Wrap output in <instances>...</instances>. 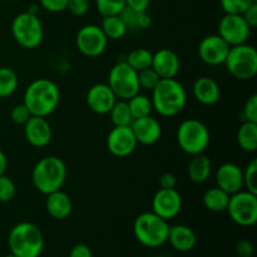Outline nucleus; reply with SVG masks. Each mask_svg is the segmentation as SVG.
<instances>
[{"mask_svg":"<svg viewBox=\"0 0 257 257\" xmlns=\"http://www.w3.org/2000/svg\"><path fill=\"white\" fill-rule=\"evenodd\" d=\"M60 102V90L53 80L47 78L35 79L28 85L24 93V103L32 115L45 117L52 114Z\"/></svg>","mask_w":257,"mask_h":257,"instance_id":"obj_1","label":"nucleus"},{"mask_svg":"<svg viewBox=\"0 0 257 257\" xmlns=\"http://www.w3.org/2000/svg\"><path fill=\"white\" fill-rule=\"evenodd\" d=\"M153 109L162 117H175L185 109L187 93L176 78L161 79L152 90Z\"/></svg>","mask_w":257,"mask_h":257,"instance_id":"obj_2","label":"nucleus"},{"mask_svg":"<svg viewBox=\"0 0 257 257\" xmlns=\"http://www.w3.org/2000/svg\"><path fill=\"white\" fill-rule=\"evenodd\" d=\"M65 180H67V166L64 161L57 156L43 157L35 163L32 171L33 185L45 196L54 191L62 190Z\"/></svg>","mask_w":257,"mask_h":257,"instance_id":"obj_3","label":"nucleus"},{"mask_svg":"<svg viewBox=\"0 0 257 257\" xmlns=\"http://www.w3.org/2000/svg\"><path fill=\"white\" fill-rule=\"evenodd\" d=\"M8 246L10 253L17 257H39L44 248V237L37 225L19 222L10 230Z\"/></svg>","mask_w":257,"mask_h":257,"instance_id":"obj_4","label":"nucleus"},{"mask_svg":"<svg viewBox=\"0 0 257 257\" xmlns=\"http://www.w3.org/2000/svg\"><path fill=\"white\" fill-rule=\"evenodd\" d=\"M168 221L155 212H143L137 216L133 223V233L138 242L148 248H158L167 242Z\"/></svg>","mask_w":257,"mask_h":257,"instance_id":"obj_5","label":"nucleus"},{"mask_svg":"<svg viewBox=\"0 0 257 257\" xmlns=\"http://www.w3.org/2000/svg\"><path fill=\"white\" fill-rule=\"evenodd\" d=\"M177 143L181 150L190 156L203 153L210 145V131L205 123L195 118L183 120L177 128Z\"/></svg>","mask_w":257,"mask_h":257,"instance_id":"obj_6","label":"nucleus"},{"mask_svg":"<svg viewBox=\"0 0 257 257\" xmlns=\"http://www.w3.org/2000/svg\"><path fill=\"white\" fill-rule=\"evenodd\" d=\"M12 35L15 42L25 49H35L44 39V28L38 15L24 12L12 22Z\"/></svg>","mask_w":257,"mask_h":257,"instance_id":"obj_7","label":"nucleus"},{"mask_svg":"<svg viewBox=\"0 0 257 257\" xmlns=\"http://www.w3.org/2000/svg\"><path fill=\"white\" fill-rule=\"evenodd\" d=\"M226 69L238 80H250L257 74V52L247 43L230 48L225 63Z\"/></svg>","mask_w":257,"mask_h":257,"instance_id":"obj_8","label":"nucleus"},{"mask_svg":"<svg viewBox=\"0 0 257 257\" xmlns=\"http://www.w3.org/2000/svg\"><path fill=\"white\" fill-rule=\"evenodd\" d=\"M108 85L113 90L117 99L128 100L141 90L138 83V73L125 62L113 65L108 74Z\"/></svg>","mask_w":257,"mask_h":257,"instance_id":"obj_9","label":"nucleus"},{"mask_svg":"<svg viewBox=\"0 0 257 257\" xmlns=\"http://www.w3.org/2000/svg\"><path fill=\"white\" fill-rule=\"evenodd\" d=\"M226 211L236 225L251 227L257 222V195L242 190L230 195Z\"/></svg>","mask_w":257,"mask_h":257,"instance_id":"obj_10","label":"nucleus"},{"mask_svg":"<svg viewBox=\"0 0 257 257\" xmlns=\"http://www.w3.org/2000/svg\"><path fill=\"white\" fill-rule=\"evenodd\" d=\"M75 44L83 55L88 58H97L107 49L108 38L99 25L87 24L78 30Z\"/></svg>","mask_w":257,"mask_h":257,"instance_id":"obj_11","label":"nucleus"},{"mask_svg":"<svg viewBox=\"0 0 257 257\" xmlns=\"http://www.w3.org/2000/svg\"><path fill=\"white\" fill-rule=\"evenodd\" d=\"M251 34V28L242 18L237 14H225L218 23V35L230 47L245 44Z\"/></svg>","mask_w":257,"mask_h":257,"instance_id":"obj_12","label":"nucleus"},{"mask_svg":"<svg viewBox=\"0 0 257 257\" xmlns=\"http://www.w3.org/2000/svg\"><path fill=\"white\" fill-rule=\"evenodd\" d=\"M182 205V197L176 188H160L152 198V212L168 221L178 216Z\"/></svg>","mask_w":257,"mask_h":257,"instance_id":"obj_13","label":"nucleus"},{"mask_svg":"<svg viewBox=\"0 0 257 257\" xmlns=\"http://www.w3.org/2000/svg\"><path fill=\"white\" fill-rule=\"evenodd\" d=\"M136 140L131 125L123 127H113V130L107 136V148L117 158H124L132 155L137 148Z\"/></svg>","mask_w":257,"mask_h":257,"instance_id":"obj_14","label":"nucleus"},{"mask_svg":"<svg viewBox=\"0 0 257 257\" xmlns=\"http://www.w3.org/2000/svg\"><path fill=\"white\" fill-rule=\"evenodd\" d=\"M230 45L218 34H211L203 38L198 45L201 60L208 65H221L225 63L230 52Z\"/></svg>","mask_w":257,"mask_h":257,"instance_id":"obj_15","label":"nucleus"},{"mask_svg":"<svg viewBox=\"0 0 257 257\" xmlns=\"http://www.w3.org/2000/svg\"><path fill=\"white\" fill-rule=\"evenodd\" d=\"M85 102L92 112L103 115L109 113L117 102V97L107 83H97L88 89Z\"/></svg>","mask_w":257,"mask_h":257,"instance_id":"obj_16","label":"nucleus"},{"mask_svg":"<svg viewBox=\"0 0 257 257\" xmlns=\"http://www.w3.org/2000/svg\"><path fill=\"white\" fill-rule=\"evenodd\" d=\"M24 135L28 143L35 148H43L52 141L53 132L45 117L32 115L24 124Z\"/></svg>","mask_w":257,"mask_h":257,"instance_id":"obj_17","label":"nucleus"},{"mask_svg":"<svg viewBox=\"0 0 257 257\" xmlns=\"http://www.w3.org/2000/svg\"><path fill=\"white\" fill-rule=\"evenodd\" d=\"M217 187L228 195L238 192L243 187V172L236 163L226 162L217 168L216 172Z\"/></svg>","mask_w":257,"mask_h":257,"instance_id":"obj_18","label":"nucleus"},{"mask_svg":"<svg viewBox=\"0 0 257 257\" xmlns=\"http://www.w3.org/2000/svg\"><path fill=\"white\" fill-rule=\"evenodd\" d=\"M151 68L157 73L161 79L176 78L181 69L180 58L173 50L162 48L153 53Z\"/></svg>","mask_w":257,"mask_h":257,"instance_id":"obj_19","label":"nucleus"},{"mask_svg":"<svg viewBox=\"0 0 257 257\" xmlns=\"http://www.w3.org/2000/svg\"><path fill=\"white\" fill-rule=\"evenodd\" d=\"M131 128H132L137 142L145 146L155 145L162 136L161 123L152 115L133 119V122L131 123Z\"/></svg>","mask_w":257,"mask_h":257,"instance_id":"obj_20","label":"nucleus"},{"mask_svg":"<svg viewBox=\"0 0 257 257\" xmlns=\"http://www.w3.org/2000/svg\"><path fill=\"white\" fill-rule=\"evenodd\" d=\"M193 97L203 105H213L220 100L221 89L213 78L200 77L193 82Z\"/></svg>","mask_w":257,"mask_h":257,"instance_id":"obj_21","label":"nucleus"},{"mask_svg":"<svg viewBox=\"0 0 257 257\" xmlns=\"http://www.w3.org/2000/svg\"><path fill=\"white\" fill-rule=\"evenodd\" d=\"M167 242L178 252H188L197 243V236L192 228L186 225L170 226Z\"/></svg>","mask_w":257,"mask_h":257,"instance_id":"obj_22","label":"nucleus"},{"mask_svg":"<svg viewBox=\"0 0 257 257\" xmlns=\"http://www.w3.org/2000/svg\"><path fill=\"white\" fill-rule=\"evenodd\" d=\"M45 208L50 217L55 220H65L72 213L73 202L67 193L63 192L62 190H58L47 195Z\"/></svg>","mask_w":257,"mask_h":257,"instance_id":"obj_23","label":"nucleus"},{"mask_svg":"<svg viewBox=\"0 0 257 257\" xmlns=\"http://www.w3.org/2000/svg\"><path fill=\"white\" fill-rule=\"evenodd\" d=\"M188 177L195 183H203L210 178L212 172V163L208 156L200 153L193 156L187 168Z\"/></svg>","mask_w":257,"mask_h":257,"instance_id":"obj_24","label":"nucleus"},{"mask_svg":"<svg viewBox=\"0 0 257 257\" xmlns=\"http://www.w3.org/2000/svg\"><path fill=\"white\" fill-rule=\"evenodd\" d=\"M230 195L218 187H212L206 191L202 196V203L211 212H225L227 210Z\"/></svg>","mask_w":257,"mask_h":257,"instance_id":"obj_25","label":"nucleus"},{"mask_svg":"<svg viewBox=\"0 0 257 257\" xmlns=\"http://www.w3.org/2000/svg\"><path fill=\"white\" fill-rule=\"evenodd\" d=\"M237 145L245 152L257 150V123L245 120L237 130Z\"/></svg>","mask_w":257,"mask_h":257,"instance_id":"obj_26","label":"nucleus"},{"mask_svg":"<svg viewBox=\"0 0 257 257\" xmlns=\"http://www.w3.org/2000/svg\"><path fill=\"white\" fill-rule=\"evenodd\" d=\"M102 28L103 33L108 40H118L122 39L127 34L128 29L125 27L124 22L119 15H110V17H104L102 20V24L99 25Z\"/></svg>","mask_w":257,"mask_h":257,"instance_id":"obj_27","label":"nucleus"},{"mask_svg":"<svg viewBox=\"0 0 257 257\" xmlns=\"http://www.w3.org/2000/svg\"><path fill=\"white\" fill-rule=\"evenodd\" d=\"M152 55L153 53L150 52L146 48H136L132 52L128 53L125 58V63L136 72H141L143 69L151 68L152 65Z\"/></svg>","mask_w":257,"mask_h":257,"instance_id":"obj_28","label":"nucleus"},{"mask_svg":"<svg viewBox=\"0 0 257 257\" xmlns=\"http://www.w3.org/2000/svg\"><path fill=\"white\" fill-rule=\"evenodd\" d=\"M128 107H130L131 113H132L133 119H137V118L147 117L151 115L153 110V104L152 99L150 97L145 94H136L135 97L130 98L127 100Z\"/></svg>","mask_w":257,"mask_h":257,"instance_id":"obj_29","label":"nucleus"},{"mask_svg":"<svg viewBox=\"0 0 257 257\" xmlns=\"http://www.w3.org/2000/svg\"><path fill=\"white\" fill-rule=\"evenodd\" d=\"M19 85V78L15 70L8 67H0V98L13 95Z\"/></svg>","mask_w":257,"mask_h":257,"instance_id":"obj_30","label":"nucleus"},{"mask_svg":"<svg viewBox=\"0 0 257 257\" xmlns=\"http://www.w3.org/2000/svg\"><path fill=\"white\" fill-rule=\"evenodd\" d=\"M108 114L110 115V120H112L114 127H123V125H131L133 122L132 113H131L130 107H128L127 100L117 99L112 109L109 110Z\"/></svg>","mask_w":257,"mask_h":257,"instance_id":"obj_31","label":"nucleus"},{"mask_svg":"<svg viewBox=\"0 0 257 257\" xmlns=\"http://www.w3.org/2000/svg\"><path fill=\"white\" fill-rule=\"evenodd\" d=\"M95 7L103 18L119 15L125 8V0H95Z\"/></svg>","mask_w":257,"mask_h":257,"instance_id":"obj_32","label":"nucleus"},{"mask_svg":"<svg viewBox=\"0 0 257 257\" xmlns=\"http://www.w3.org/2000/svg\"><path fill=\"white\" fill-rule=\"evenodd\" d=\"M257 3V0H220V4L225 14L241 15L248 7Z\"/></svg>","mask_w":257,"mask_h":257,"instance_id":"obj_33","label":"nucleus"},{"mask_svg":"<svg viewBox=\"0 0 257 257\" xmlns=\"http://www.w3.org/2000/svg\"><path fill=\"white\" fill-rule=\"evenodd\" d=\"M138 73V83H140L141 89L151 90L152 92L155 89L156 85L158 84V82L161 80V78L158 77L157 73L152 69V68H147V69H143Z\"/></svg>","mask_w":257,"mask_h":257,"instance_id":"obj_34","label":"nucleus"},{"mask_svg":"<svg viewBox=\"0 0 257 257\" xmlns=\"http://www.w3.org/2000/svg\"><path fill=\"white\" fill-rule=\"evenodd\" d=\"M243 172V186L246 191L257 195V161L252 160Z\"/></svg>","mask_w":257,"mask_h":257,"instance_id":"obj_35","label":"nucleus"},{"mask_svg":"<svg viewBox=\"0 0 257 257\" xmlns=\"http://www.w3.org/2000/svg\"><path fill=\"white\" fill-rule=\"evenodd\" d=\"M17 195V187L14 181L7 175L0 176V202H10Z\"/></svg>","mask_w":257,"mask_h":257,"instance_id":"obj_36","label":"nucleus"},{"mask_svg":"<svg viewBox=\"0 0 257 257\" xmlns=\"http://www.w3.org/2000/svg\"><path fill=\"white\" fill-rule=\"evenodd\" d=\"M30 117H32V113L24 103H20V104L13 107L12 112H10V119L14 124L18 125H24Z\"/></svg>","mask_w":257,"mask_h":257,"instance_id":"obj_37","label":"nucleus"},{"mask_svg":"<svg viewBox=\"0 0 257 257\" xmlns=\"http://www.w3.org/2000/svg\"><path fill=\"white\" fill-rule=\"evenodd\" d=\"M89 0H68L67 10L74 17H83L89 12Z\"/></svg>","mask_w":257,"mask_h":257,"instance_id":"obj_38","label":"nucleus"},{"mask_svg":"<svg viewBox=\"0 0 257 257\" xmlns=\"http://www.w3.org/2000/svg\"><path fill=\"white\" fill-rule=\"evenodd\" d=\"M243 117H245V120L257 123V94H252L245 102Z\"/></svg>","mask_w":257,"mask_h":257,"instance_id":"obj_39","label":"nucleus"},{"mask_svg":"<svg viewBox=\"0 0 257 257\" xmlns=\"http://www.w3.org/2000/svg\"><path fill=\"white\" fill-rule=\"evenodd\" d=\"M138 14H140V13L135 12V10H132L128 7H125L124 9L120 12L119 17L122 18V20L124 22L125 27H127L128 30L138 29Z\"/></svg>","mask_w":257,"mask_h":257,"instance_id":"obj_40","label":"nucleus"},{"mask_svg":"<svg viewBox=\"0 0 257 257\" xmlns=\"http://www.w3.org/2000/svg\"><path fill=\"white\" fill-rule=\"evenodd\" d=\"M39 5L49 13H62L67 10L68 0H39Z\"/></svg>","mask_w":257,"mask_h":257,"instance_id":"obj_41","label":"nucleus"},{"mask_svg":"<svg viewBox=\"0 0 257 257\" xmlns=\"http://www.w3.org/2000/svg\"><path fill=\"white\" fill-rule=\"evenodd\" d=\"M253 243L250 240H240L236 243V252H237L238 257H247V256H253Z\"/></svg>","mask_w":257,"mask_h":257,"instance_id":"obj_42","label":"nucleus"},{"mask_svg":"<svg viewBox=\"0 0 257 257\" xmlns=\"http://www.w3.org/2000/svg\"><path fill=\"white\" fill-rule=\"evenodd\" d=\"M242 18L245 19V22L247 23L248 27L251 29L257 27V3H253L251 7H248L245 12L242 13Z\"/></svg>","mask_w":257,"mask_h":257,"instance_id":"obj_43","label":"nucleus"},{"mask_svg":"<svg viewBox=\"0 0 257 257\" xmlns=\"http://www.w3.org/2000/svg\"><path fill=\"white\" fill-rule=\"evenodd\" d=\"M69 257H93L92 250L85 243H77L72 247Z\"/></svg>","mask_w":257,"mask_h":257,"instance_id":"obj_44","label":"nucleus"},{"mask_svg":"<svg viewBox=\"0 0 257 257\" xmlns=\"http://www.w3.org/2000/svg\"><path fill=\"white\" fill-rule=\"evenodd\" d=\"M151 0H125V7L131 8L135 12H147Z\"/></svg>","mask_w":257,"mask_h":257,"instance_id":"obj_45","label":"nucleus"},{"mask_svg":"<svg viewBox=\"0 0 257 257\" xmlns=\"http://www.w3.org/2000/svg\"><path fill=\"white\" fill-rule=\"evenodd\" d=\"M176 186H177V180H176V176L173 173L166 172L160 177L161 188H167V190H170V188H176Z\"/></svg>","mask_w":257,"mask_h":257,"instance_id":"obj_46","label":"nucleus"},{"mask_svg":"<svg viewBox=\"0 0 257 257\" xmlns=\"http://www.w3.org/2000/svg\"><path fill=\"white\" fill-rule=\"evenodd\" d=\"M152 25V18L147 12H141L138 14V29H147Z\"/></svg>","mask_w":257,"mask_h":257,"instance_id":"obj_47","label":"nucleus"},{"mask_svg":"<svg viewBox=\"0 0 257 257\" xmlns=\"http://www.w3.org/2000/svg\"><path fill=\"white\" fill-rule=\"evenodd\" d=\"M8 168V158L5 153L0 150V176L5 175V171Z\"/></svg>","mask_w":257,"mask_h":257,"instance_id":"obj_48","label":"nucleus"},{"mask_svg":"<svg viewBox=\"0 0 257 257\" xmlns=\"http://www.w3.org/2000/svg\"><path fill=\"white\" fill-rule=\"evenodd\" d=\"M27 12L30 13V14L38 15V12H39V5H37V4H30L29 8H28Z\"/></svg>","mask_w":257,"mask_h":257,"instance_id":"obj_49","label":"nucleus"},{"mask_svg":"<svg viewBox=\"0 0 257 257\" xmlns=\"http://www.w3.org/2000/svg\"><path fill=\"white\" fill-rule=\"evenodd\" d=\"M3 257H17V256L13 255V253H8V255H5V256H3Z\"/></svg>","mask_w":257,"mask_h":257,"instance_id":"obj_50","label":"nucleus"},{"mask_svg":"<svg viewBox=\"0 0 257 257\" xmlns=\"http://www.w3.org/2000/svg\"><path fill=\"white\" fill-rule=\"evenodd\" d=\"M7 2H14V0H7Z\"/></svg>","mask_w":257,"mask_h":257,"instance_id":"obj_51","label":"nucleus"},{"mask_svg":"<svg viewBox=\"0 0 257 257\" xmlns=\"http://www.w3.org/2000/svg\"><path fill=\"white\" fill-rule=\"evenodd\" d=\"M183 2H190V0H183Z\"/></svg>","mask_w":257,"mask_h":257,"instance_id":"obj_52","label":"nucleus"},{"mask_svg":"<svg viewBox=\"0 0 257 257\" xmlns=\"http://www.w3.org/2000/svg\"><path fill=\"white\" fill-rule=\"evenodd\" d=\"M247 257H253V256H247Z\"/></svg>","mask_w":257,"mask_h":257,"instance_id":"obj_53","label":"nucleus"}]
</instances>
